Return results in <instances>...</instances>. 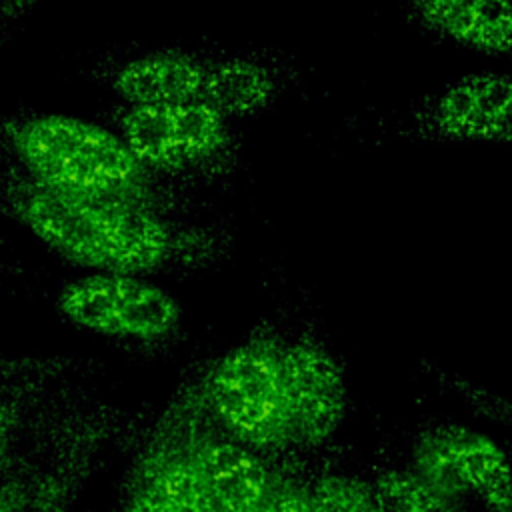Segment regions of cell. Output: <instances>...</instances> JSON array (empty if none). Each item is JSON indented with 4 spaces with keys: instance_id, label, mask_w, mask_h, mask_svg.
Masks as SVG:
<instances>
[{
    "instance_id": "6da1fadb",
    "label": "cell",
    "mask_w": 512,
    "mask_h": 512,
    "mask_svg": "<svg viewBox=\"0 0 512 512\" xmlns=\"http://www.w3.org/2000/svg\"><path fill=\"white\" fill-rule=\"evenodd\" d=\"M12 214L54 254L88 272L194 268L224 246L222 226L146 206L44 186L20 168L6 184Z\"/></svg>"
},
{
    "instance_id": "7a4b0ae2",
    "label": "cell",
    "mask_w": 512,
    "mask_h": 512,
    "mask_svg": "<svg viewBox=\"0 0 512 512\" xmlns=\"http://www.w3.org/2000/svg\"><path fill=\"white\" fill-rule=\"evenodd\" d=\"M82 74L124 104L202 102L238 124L270 114L304 88L302 60L274 46L124 48L92 60Z\"/></svg>"
},
{
    "instance_id": "3957f363",
    "label": "cell",
    "mask_w": 512,
    "mask_h": 512,
    "mask_svg": "<svg viewBox=\"0 0 512 512\" xmlns=\"http://www.w3.org/2000/svg\"><path fill=\"white\" fill-rule=\"evenodd\" d=\"M0 130L16 168L44 186L176 216L200 208L196 192L150 172L106 124L28 112L6 118Z\"/></svg>"
},
{
    "instance_id": "277c9868",
    "label": "cell",
    "mask_w": 512,
    "mask_h": 512,
    "mask_svg": "<svg viewBox=\"0 0 512 512\" xmlns=\"http://www.w3.org/2000/svg\"><path fill=\"white\" fill-rule=\"evenodd\" d=\"M104 120L150 172L186 190L224 188L240 172V124L208 104L116 102Z\"/></svg>"
},
{
    "instance_id": "5b68a950",
    "label": "cell",
    "mask_w": 512,
    "mask_h": 512,
    "mask_svg": "<svg viewBox=\"0 0 512 512\" xmlns=\"http://www.w3.org/2000/svg\"><path fill=\"white\" fill-rule=\"evenodd\" d=\"M210 418L260 452L292 448L282 374V340L258 336L222 352L198 378Z\"/></svg>"
},
{
    "instance_id": "8992f818",
    "label": "cell",
    "mask_w": 512,
    "mask_h": 512,
    "mask_svg": "<svg viewBox=\"0 0 512 512\" xmlns=\"http://www.w3.org/2000/svg\"><path fill=\"white\" fill-rule=\"evenodd\" d=\"M56 310L84 332L146 348L174 344L184 318L170 290L128 272H86L66 282Z\"/></svg>"
},
{
    "instance_id": "52a82bcc",
    "label": "cell",
    "mask_w": 512,
    "mask_h": 512,
    "mask_svg": "<svg viewBox=\"0 0 512 512\" xmlns=\"http://www.w3.org/2000/svg\"><path fill=\"white\" fill-rule=\"evenodd\" d=\"M394 134L426 144H510L512 78L500 70L458 76L412 102L394 124Z\"/></svg>"
},
{
    "instance_id": "ba28073f",
    "label": "cell",
    "mask_w": 512,
    "mask_h": 512,
    "mask_svg": "<svg viewBox=\"0 0 512 512\" xmlns=\"http://www.w3.org/2000/svg\"><path fill=\"white\" fill-rule=\"evenodd\" d=\"M408 468L444 494L488 512H510V466L488 434L462 424H436L410 446Z\"/></svg>"
},
{
    "instance_id": "9c48e42d",
    "label": "cell",
    "mask_w": 512,
    "mask_h": 512,
    "mask_svg": "<svg viewBox=\"0 0 512 512\" xmlns=\"http://www.w3.org/2000/svg\"><path fill=\"white\" fill-rule=\"evenodd\" d=\"M120 512H216L186 446V388L134 456Z\"/></svg>"
},
{
    "instance_id": "30bf717a",
    "label": "cell",
    "mask_w": 512,
    "mask_h": 512,
    "mask_svg": "<svg viewBox=\"0 0 512 512\" xmlns=\"http://www.w3.org/2000/svg\"><path fill=\"white\" fill-rule=\"evenodd\" d=\"M186 446L216 512H250L274 482L266 458L210 418L198 380L186 388Z\"/></svg>"
},
{
    "instance_id": "8fae6325",
    "label": "cell",
    "mask_w": 512,
    "mask_h": 512,
    "mask_svg": "<svg viewBox=\"0 0 512 512\" xmlns=\"http://www.w3.org/2000/svg\"><path fill=\"white\" fill-rule=\"evenodd\" d=\"M282 374L292 448H318L344 424L348 384L336 356L316 338L282 342Z\"/></svg>"
},
{
    "instance_id": "7c38bea8",
    "label": "cell",
    "mask_w": 512,
    "mask_h": 512,
    "mask_svg": "<svg viewBox=\"0 0 512 512\" xmlns=\"http://www.w3.org/2000/svg\"><path fill=\"white\" fill-rule=\"evenodd\" d=\"M408 18L428 36L488 58L512 52L508 0H404Z\"/></svg>"
},
{
    "instance_id": "4fadbf2b",
    "label": "cell",
    "mask_w": 512,
    "mask_h": 512,
    "mask_svg": "<svg viewBox=\"0 0 512 512\" xmlns=\"http://www.w3.org/2000/svg\"><path fill=\"white\" fill-rule=\"evenodd\" d=\"M370 488L376 512H468L464 502L434 488L408 466L376 472Z\"/></svg>"
},
{
    "instance_id": "5bb4252c",
    "label": "cell",
    "mask_w": 512,
    "mask_h": 512,
    "mask_svg": "<svg viewBox=\"0 0 512 512\" xmlns=\"http://www.w3.org/2000/svg\"><path fill=\"white\" fill-rule=\"evenodd\" d=\"M310 512H376L370 480L328 472L308 484Z\"/></svg>"
},
{
    "instance_id": "9a60e30c",
    "label": "cell",
    "mask_w": 512,
    "mask_h": 512,
    "mask_svg": "<svg viewBox=\"0 0 512 512\" xmlns=\"http://www.w3.org/2000/svg\"><path fill=\"white\" fill-rule=\"evenodd\" d=\"M70 368L68 358L16 356L0 352V382H32L64 374Z\"/></svg>"
},
{
    "instance_id": "2e32d148",
    "label": "cell",
    "mask_w": 512,
    "mask_h": 512,
    "mask_svg": "<svg viewBox=\"0 0 512 512\" xmlns=\"http://www.w3.org/2000/svg\"><path fill=\"white\" fill-rule=\"evenodd\" d=\"M250 512H310L308 484L276 474L270 490Z\"/></svg>"
},
{
    "instance_id": "e0dca14e",
    "label": "cell",
    "mask_w": 512,
    "mask_h": 512,
    "mask_svg": "<svg viewBox=\"0 0 512 512\" xmlns=\"http://www.w3.org/2000/svg\"><path fill=\"white\" fill-rule=\"evenodd\" d=\"M20 430L18 406L0 398V470L8 462Z\"/></svg>"
},
{
    "instance_id": "ac0fdd59",
    "label": "cell",
    "mask_w": 512,
    "mask_h": 512,
    "mask_svg": "<svg viewBox=\"0 0 512 512\" xmlns=\"http://www.w3.org/2000/svg\"><path fill=\"white\" fill-rule=\"evenodd\" d=\"M40 0H0V44H4L18 24Z\"/></svg>"
},
{
    "instance_id": "d6986e66",
    "label": "cell",
    "mask_w": 512,
    "mask_h": 512,
    "mask_svg": "<svg viewBox=\"0 0 512 512\" xmlns=\"http://www.w3.org/2000/svg\"><path fill=\"white\" fill-rule=\"evenodd\" d=\"M0 512H28L26 494L20 484H6L0 488Z\"/></svg>"
}]
</instances>
